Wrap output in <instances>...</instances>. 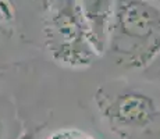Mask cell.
Masks as SVG:
<instances>
[{
    "label": "cell",
    "mask_w": 160,
    "mask_h": 139,
    "mask_svg": "<svg viewBox=\"0 0 160 139\" xmlns=\"http://www.w3.org/2000/svg\"><path fill=\"white\" fill-rule=\"evenodd\" d=\"M106 47L122 68H143L160 53V4L114 0Z\"/></svg>",
    "instance_id": "obj_1"
},
{
    "label": "cell",
    "mask_w": 160,
    "mask_h": 139,
    "mask_svg": "<svg viewBox=\"0 0 160 139\" xmlns=\"http://www.w3.org/2000/svg\"><path fill=\"white\" fill-rule=\"evenodd\" d=\"M109 128L122 139H160V97L135 83L113 82L95 95Z\"/></svg>",
    "instance_id": "obj_2"
},
{
    "label": "cell",
    "mask_w": 160,
    "mask_h": 139,
    "mask_svg": "<svg viewBox=\"0 0 160 139\" xmlns=\"http://www.w3.org/2000/svg\"><path fill=\"white\" fill-rule=\"evenodd\" d=\"M42 21L46 47L58 63L84 67L99 54L78 0H50Z\"/></svg>",
    "instance_id": "obj_3"
},
{
    "label": "cell",
    "mask_w": 160,
    "mask_h": 139,
    "mask_svg": "<svg viewBox=\"0 0 160 139\" xmlns=\"http://www.w3.org/2000/svg\"><path fill=\"white\" fill-rule=\"evenodd\" d=\"M15 20L13 11L0 2V68L6 63V47L10 45L15 33Z\"/></svg>",
    "instance_id": "obj_4"
},
{
    "label": "cell",
    "mask_w": 160,
    "mask_h": 139,
    "mask_svg": "<svg viewBox=\"0 0 160 139\" xmlns=\"http://www.w3.org/2000/svg\"><path fill=\"white\" fill-rule=\"evenodd\" d=\"M0 2H3L13 11L15 20L18 21V15L22 10H25V7L28 4H31V8H38L39 11H42V14H45L50 0H0Z\"/></svg>",
    "instance_id": "obj_5"
},
{
    "label": "cell",
    "mask_w": 160,
    "mask_h": 139,
    "mask_svg": "<svg viewBox=\"0 0 160 139\" xmlns=\"http://www.w3.org/2000/svg\"><path fill=\"white\" fill-rule=\"evenodd\" d=\"M7 134H8L7 122L4 121V118H3V116H2V111H0V139L7 138Z\"/></svg>",
    "instance_id": "obj_6"
},
{
    "label": "cell",
    "mask_w": 160,
    "mask_h": 139,
    "mask_svg": "<svg viewBox=\"0 0 160 139\" xmlns=\"http://www.w3.org/2000/svg\"><path fill=\"white\" fill-rule=\"evenodd\" d=\"M50 139H81V138H75L72 135V132H60V134L53 135Z\"/></svg>",
    "instance_id": "obj_7"
},
{
    "label": "cell",
    "mask_w": 160,
    "mask_h": 139,
    "mask_svg": "<svg viewBox=\"0 0 160 139\" xmlns=\"http://www.w3.org/2000/svg\"><path fill=\"white\" fill-rule=\"evenodd\" d=\"M153 2H156V3H159V4H160V0H153Z\"/></svg>",
    "instance_id": "obj_8"
}]
</instances>
